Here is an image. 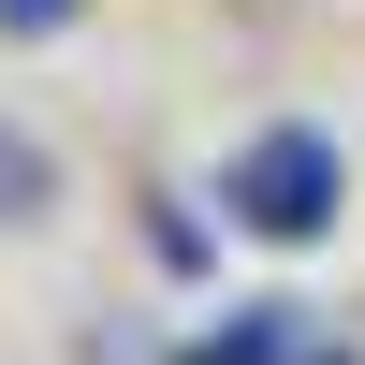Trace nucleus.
Segmentation results:
<instances>
[{"instance_id": "1", "label": "nucleus", "mask_w": 365, "mask_h": 365, "mask_svg": "<svg viewBox=\"0 0 365 365\" xmlns=\"http://www.w3.org/2000/svg\"><path fill=\"white\" fill-rule=\"evenodd\" d=\"M336 205H351V161H336V132H307V117L249 132V161H234V220H249V234L307 249V234H336Z\"/></svg>"}, {"instance_id": "2", "label": "nucleus", "mask_w": 365, "mask_h": 365, "mask_svg": "<svg viewBox=\"0 0 365 365\" xmlns=\"http://www.w3.org/2000/svg\"><path fill=\"white\" fill-rule=\"evenodd\" d=\"M29 205H44V146L0 132V220H29Z\"/></svg>"}, {"instance_id": "3", "label": "nucleus", "mask_w": 365, "mask_h": 365, "mask_svg": "<svg viewBox=\"0 0 365 365\" xmlns=\"http://www.w3.org/2000/svg\"><path fill=\"white\" fill-rule=\"evenodd\" d=\"M0 15H15V29H73V0H0Z\"/></svg>"}]
</instances>
